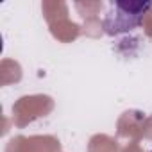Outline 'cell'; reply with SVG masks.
<instances>
[{
  "label": "cell",
  "mask_w": 152,
  "mask_h": 152,
  "mask_svg": "<svg viewBox=\"0 0 152 152\" xmlns=\"http://www.w3.org/2000/svg\"><path fill=\"white\" fill-rule=\"evenodd\" d=\"M152 7V2H127V0H113L107 6L102 27L106 34L118 36L138 29L143 22V16Z\"/></svg>",
  "instance_id": "cell-1"
}]
</instances>
